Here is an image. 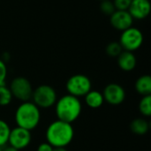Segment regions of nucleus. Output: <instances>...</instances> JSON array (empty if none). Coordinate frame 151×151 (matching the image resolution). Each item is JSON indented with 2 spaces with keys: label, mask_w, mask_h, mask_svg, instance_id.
Returning a JSON list of instances; mask_svg holds the SVG:
<instances>
[{
  "label": "nucleus",
  "mask_w": 151,
  "mask_h": 151,
  "mask_svg": "<svg viewBox=\"0 0 151 151\" xmlns=\"http://www.w3.org/2000/svg\"><path fill=\"white\" fill-rule=\"evenodd\" d=\"M45 137L53 148H66L73 140L74 129L72 124L57 119L48 126Z\"/></svg>",
  "instance_id": "nucleus-1"
},
{
  "label": "nucleus",
  "mask_w": 151,
  "mask_h": 151,
  "mask_svg": "<svg viewBox=\"0 0 151 151\" xmlns=\"http://www.w3.org/2000/svg\"><path fill=\"white\" fill-rule=\"evenodd\" d=\"M54 106L57 119L70 124L76 121L82 111V104L80 98L69 94L58 99Z\"/></svg>",
  "instance_id": "nucleus-2"
},
{
  "label": "nucleus",
  "mask_w": 151,
  "mask_h": 151,
  "mask_svg": "<svg viewBox=\"0 0 151 151\" xmlns=\"http://www.w3.org/2000/svg\"><path fill=\"white\" fill-rule=\"evenodd\" d=\"M14 119L17 127L31 132L40 124L41 111L33 102H22L15 111Z\"/></svg>",
  "instance_id": "nucleus-3"
},
{
  "label": "nucleus",
  "mask_w": 151,
  "mask_h": 151,
  "mask_svg": "<svg viewBox=\"0 0 151 151\" xmlns=\"http://www.w3.org/2000/svg\"><path fill=\"white\" fill-rule=\"evenodd\" d=\"M31 99L39 109H49L55 105L58 96L53 87L42 84L34 89Z\"/></svg>",
  "instance_id": "nucleus-4"
},
{
  "label": "nucleus",
  "mask_w": 151,
  "mask_h": 151,
  "mask_svg": "<svg viewBox=\"0 0 151 151\" xmlns=\"http://www.w3.org/2000/svg\"><path fill=\"white\" fill-rule=\"evenodd\" d=\"M65 88L69 95L75 97H84L92 88V82L90 79L81 73L71 76L65 84Z\"/></svg>",
  "instance_id": "nucleus-5"
},
{
  "label": "nucleus",
  "mask_w": 151,
  "mask_h": 151,
  "mask_svg": "<svg viewBox=\"0 0 151 151\" xmlns=\"http://www.w3.org/2000/svg\"><path fill=\"white\" fill-rule=\"evenodd\" d=\"M143 34L137 27H131L124 31L119 37V43L123 50L134 52L141 48L143 43Z\"/></svg>",
  "instance_id": "nucleus-6"
},
{
  "label": "nucleus",
  "mask_w": 151,
  "mask_h": 151,
  "mask_svg": "<svg viewBox=\"0 0 151 151\" xmlns=\"http://www.w3.org/2000/svg\"><path fill=\"white\" fill-rule=\"evenodd\" d=\"M12 97L21 102L30 101L33 95V87L31 82L25 77L19 76L12 80L9 88Z\"/></svg>",
  "instance_id": "nucleus-7"
},
{
  "label": "nucleus",
  "mask_w": 151,
  "mask_h": 151,
  "mask_svg": "<svg viewBox=\"0 0 151 151\" xmlns=\"http://www.w3.org/2000/svg\"><path fill=\"white\" fill-rule=\"evenodd\" d=\"M31 142H32L31 132L25 128L16 127L11 129L7 144L12 146L13 148L17 149L19 151L28 147Z\"/></svg>",
  "instance_id": "nucleus-8"
},
{
  "label": "nucleus",
  "mask_w": 151,
  "mask_h": 151,
  "mask_svg": "<svg viewBox=\"0 0 151 151\" xmlns=\"http://www.w3.org/2000/svg\"><path fill=\"white\" fill-rule=\"evenodd\" d=\"M104 102L111 105H119L124 103L126 99L125 88L118 83L108 84L103 92Z\"/></svg>",
  "instance_id": "nucleus-9"
},
{
  "label": "nucleus",
  "mask_w": 151,
  "mask_h": 151,
  "mask_svg": "<svg viewBox=\"0 0 151 151\" xmlns=\"http://www.w3.org/2000/svg\"><path fill=\"white\" fill-rule=\"evenodd\" d=\"M111 25L117 30L124 31L131 27H133L134 19L128 11H119L116 10L110 16Z\"/></svg>",
  "instance_id": "nucleus-10"
},
{
  "label": "nucleus",
  "mask_w": 151,
  "mask_h": 151,
  "mask_svg": "<svg viewBox=\"0 0 151 151\" xmlns=\"http://www.w3.org/2000/svg\"><path fill=\"white\" fill-rule=\"evenodd\" d=\"M127 11L134 19H143L150 13V0H133Z\"/></svg>",
  "instance_id": "nucleus-11"
},
{
  "label": "nucleus",
  "mask_w": 151,
  "mask_h": 151,
  "mask_svg": "<svg viewBox=\"0 0 151 151\" xmlns=\"http://www.w3.org/2000/svg\"><path fill=\"white\" fill-rule=\"evenodd\" d=\"M117 58H118V65L122 71L131 72L136 67L137 59L134 52L123 50Z\"/></svg>",
  "instance_id": "nucleus-12"
},
{
  "label": "nucleus",
  "mask_w": 151,
  "mask_h": 151,
  "mask_svg": "<svg viewBox=\"0 0 151 151\" xmlns=\"http://www.w3.org/2000/svg\"><path fill=\"white\" fill-rule=\"evenodd\" d=\"M84 100H85V104L91 109H98L104 103L103 93L92 89L84 96Z\"/></svg>",
  "instance_id": "nucleus-13"
},
{
  "label": "nucleus",
  "mask_w": 151,
  "mask_h": 151,
  "mask_svg": "<svg viewBox=\"0 0 151 151\" xmlns=\"http://www.w3.org/2000/svg\"><path fill=\"white\" fill-rule=\"evenodd\" d=\"M135 90L142 96H150L151 94V77L148 74L140 76L134 84Z\"/></svg>",
  "instance_id": "nucleus-14"
},
{
  "label": "nucleus",
  "mask_w": 151,
  "mask_h": 151,
  "mask_svg": "<svg viewBox=\"0 0 151 151\" xmlns=\"http://www.w3.org/2000/svg\"><path fill=\"white\" fill-rule=\"evenodd\" d=\"M130 130L137 135H144L150 131V123L144 118H137L130 124Z\"/></svg>",
  "instance_id": "nucleus-15"
},
{
  "label": "nucleus",
  "mask_w": 151,
  "mask_h": 151,
  "mask_svg": "<svg viewBox=\"0 0 151 151\" xmlns=\"http://www.w3.org/2000/svg\"><path fill=\"white\" fill-rule=\"evenodd\" d=\"M11 132V127L9 124L0 119V147H4L8 143V139Z\"/></svg>",
  "instance_id": "nucleus-16"
},
{
  "label": "nucleus",
  "mask_w": 151,
  "mask_h": 151,
  "mask_svg": "<svg viewBox=\"0 0 151 151\" xmlns=\"http://www.w3.org/2000/svg\"><path fill=\"white\" fill-rule=\"evenodd\" d=\"M139 111L144 117H150L151 115V96H142L139 103Z\"/></svg>",
  "instance_id": "nucleus-17"
},
{
  "label": "nucleus",
  "mask_w": 151,
  "mask_h": 151,
  "mask_svg": "<svg viewBox=\"0 0 151 151\" xmlns=\"http://www.w3.org/2000/svg\"><path fill=\"white\" fill-rule=\"evenodd\" d=\"M123 51V49L119 42H111L105 48L106 54L111 58H118Z\"/></svg>",
  "instance_id": "nucleus-18"
},
{
  "label": "nucleus",
  "mask_w": 151,
  "mask_h": 151,
  "mask_svg": "<svg viewBox=\"0 0 151 151\" xmlns=\"http://www.w3.org/2000/svg\"><path fill=\"white\" fill-rule=\"evenodd\" d=\"M12 95L5 85L0 86V106H7L12 103Z\"/></svg>",
  "instance_id": "nucleus-19"
},
{
  "label": "nucleus",
  "mask_w": 151,
  "mask_h": 151,
  "mask_svg": "<svg viewBox=\"0 0 151 151\" xmlns=\"http://www.w3.org/2000/svg\"><path fill=\"white\" fill-rule=\"evenodd\" d=\"M100 11L106 16H111L115 11L116 8L114 6V4L111 0H104L101 1L100 3Z\"/></svg>",
  "instance_id": "nucleus-20"
},
{
  "label": "nucleus",
  "mask_w": 151,
  "mask_h": 151,
  "mask_svg": "<svg viewBox=\"0 0 151 151\" xmlns=\"http://www.w3.org/2000/svg\"><path fill=\"white\" fill-rule=\"evenodd\" d=\"M133 0H113L114 6L116 10L119 11H127Z\"/></svg>",
  "instance_id": "nucleus-21"
},
{
  "label": "nucleus",
  "mask_w": 151,
  "mask_h": 151,
  "mask_svg": "<svg viewBox=\"0 0 151 151\" xmlns=\"http://www.w3.org/2000/svg\"><path fill=\"white\" fill-rule=\"evenodd\" d=\"M6 78H7V66L5 65V62L0 59V86L5 85Z\"/></svg>",
  "instance_id": "nucleus-22"
},
{
  "label": "nucleus",
  "mask_w": 151,
  "mask_h": 151,
  "mask_svg": "<svg viewBox=\"0 0 151 151\" xmlns=\"http://www.w3.org/2000/svg\"><path fill=\"white\" fill-rule=\"evenodd\" d=\"M53 150V147L51 145H50L47 142H42L38 147L36 151H52Z\"/></svg>",
  "instance_id": "nucleus-23"
},
{
  "label": "nucleus",
  "mask_w": 151,
  "mask_h": 151,
  "mask_svg": "<svg viewBox=\"0 0 151 151\" xmlns=\"http://www.w3.org/2000/svg\"><path fill=\"white\" fill-rule=\"evenodd\" d=\"M2 151H19L17 149L13 148L12 146L9 145V144H6L5 146L3 147V150Z\"/></svg>",
  "instance_id": "nucleus-24"
},
{
  "label": "nucleus",
  "mask_w": 151,
  "mask_h": 151,
  "mask_svg": "<svg viewBox=\"0 0 151 151\" xmlns=\"http://www.w3.org/2000/svg\"><path fill=\"white\" fill-rule=\"evenodd\" d=\"M52 151H67L65 148H53Z\"/></svg>",
  "instance_id": "nucleus-25"
},
{
  "label": "nucleus",
  "mask_w": 151,
  "mask_h": 151,
  "mask_svg": "<svg viewBox=\"0 0 151 151\" xmlns=\"http://www.w3.org/2000/svg\"><path fill=\"white\" fill-rule=\"evenodd\" d=\"M3 150V147H0V151Z\"/></svg>",
  "instance_id": "nucleus-26"
},
{
  "label": "nucleus",
  "mask_w": 151,
  "mask_h": 151,
  "mask_svg": "<svg viewBox=\"0 0 151 151\" xmlns=\"http://www.w3.org/2000/svg\"><path fill=\"white\" fill-rule=\"evenodd\" d=\"M99 1H100V2H101V1H104V0H99Z\"/></svg>",
  "instance_id": "nucleus-27"
}]
</instances>
